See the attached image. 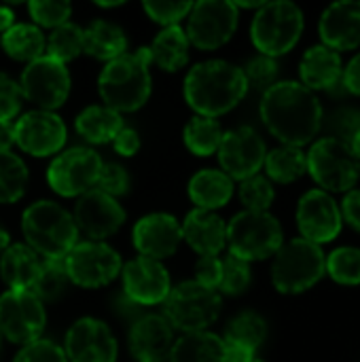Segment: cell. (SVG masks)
Returning <instances> with one entry per match:
<instances>
[{"label": "cell", "instance_id": "6da1fadb", "mask_svg": "<svg viewBox=\"0 0 360 362\" xmlns=\"http://www.w3.org/2000/svg\"><path fill=\"white\" fill-rule=\"evenodd\" d=\"M323 104L297 81H278L261 98V119L272 136L286 146L310 144L323 127Z\"/></svg>", "mask_w": 360, "mask_h": 362}, {"label": "cell", "instance_id": "7a4b0ae2", "mask_svg": "<svg viewBox=\"0 0 360 362\" xmlns=\"http://www.w3.org/2000/svg\"><path fill=\"white\" fill-rule=\"evenodd\" d=\"M185 100L199 115L216 119L233 110L248 93V83L240 66L223 59H208L185 76Z\"/></svg>", "mask_w": 360, "mask_h": 362}, {"label": "cell", "instance_id": "3957f363", "mask_svg": "<svg viewBox=\"0 0 360 362\" xmlns=\"http://www.w3.org/2000/svg\"><path fill=\"white\" fill-rule=\"evenodd\" d=\"M149 66V47H140L136 53H123L110 59L98 76V93L104 106L119 115L142 108L153 87Z\"/></svg>", "mask_w": 360, "mask_h": 362}, {"label": "cell", "instance_id": "277c9868", "mask_svg": "<svg viewBox=\"0 0 360 362\" xmlns=\"http://www.w3.org/2000/svg\"><path fill=\"white\" fill-rule=\"evenodd\" d=\"M21 231L25 246H30L42 259H66L76 246L79 229L72 214L49 199L34 202L21 216Z\"/></svg>", "mask_w": 360, "mask_h": 362}, {"label": "cell", "instance_id": "5b68a950", "mask_svg": "<svg viewBox=\"0 0 360 362\" xmlns=\"http://www.w3.org/2000/svg\"><path fill=\"white\" fill-rule=\"evenodd\" d=\"M325 263L327 257L320 246L303 238H295L291 242H284L274 255L272 282L282 295L306 293L327 274Z\"/></svg>", "mask_w": 360, "mask_h": 362}, {"label": "cell", "instance_id": "8992f818", "mask_svg": "<svg viewBox=\"0 0 360 362\" xmlns=\"http://www.w3.org/2000/svg\"><path fill=\"white\" fill-rule=\"evenodd\" d=\"M303 34V11L291 0L265 2L250 23L252 45L261 55L280 57L289 53Z\"/></svg>", "mask_w": 360, "mask_h": 362}, {"label": "cell", "instance_id": "52a82bcc", "mask_svg": "<svg viewBox=\"0 0 360 362\" xmlns=\"http://www.w3.org/2000/svg\"><path fill=\"white\" fill-rule=\"evenodd\" d=\"M282 244H284L282 227L278 218L269 212L244 210L236 214L227 225L229 255L246 263L274 257Z\"/></svg>", "mask_w": 360, "mask_h": 362}, {"label": "cell", "instance_id": "ba28073f", "mask_svg": "<svg viewBox=\"0 0 360 362\" xmlns=\"http://www.w3.org/2000/svg\"><path fill=\"white\" fill-rule=\"evenodd\" d=\"M223 310L219 291L206 288L195 280L182 282L170 291L163 301L166 320L185 333H199L212 327Z\"/></svg>", "mask_w": 360, "mask_h": 362}, {"label": "cell", "instance_id": "9c48e42d", "mask_svg": "<svg viewBox=\"0 0 360 362\" xmlns=\"http://www.w3.org/2000/svg\"><path fill=\"white\" fill-rule=\"evenodd\" d=\"M308 172L325 193H348L360 178V161L348 144L333 138H320L312 144Z\"/></svg>", "mask_w": 360, "mask_h": 362}, {"label": "cell", "instance_id": "30bf717a", "mask_svg": "<svg viewBox=\"0 0 360 362\" xmlns=\"http://www.w3.org/2000/svg\"><path fill=\"white\" fill-rule=\"evenodd\" d=\"M102 165L104 161L93 148L72 146L51 161L47 182L62 197H81L95 189Z\"/></svg>", "mask_w": 360, "mask_h": 362}, {"label": "cell", "instance_id": "8fae6325", "mask_svg": "<svg viewBox=\"0 0 360 362\" xmlns=\"http://www.w3.org/2000/svg\"><path fill=\"white\" fill-rule=\"evenodd\" d=\"M70 85L72 81L66 64L47 55H40L38 59L30 62L19 78L21 98L36 104L38 110H49V112H53L66 102L70 93Z\"/></svg>", "mask_w": 360, "mask_h": 362}, {"label": "cell", "instance_id": "7c38bea8", "mask_svg": "<svg viewBox=\"0 0 360 362\" xmlns=\"http://www.w3.org/2000/svg\"><path fill=\"white\" fill-rule=\"evenodd\" d=\"M47 325L42 301L30 291H6L0 295V335L11 344L28 346L40 339Z\"/></svg>", "mask_w": 360, "mask_h": 362}, {"label": "cell", "instance_id": "4fadbf2b", "mask_svg": "<svg viewBox=\"0 0 360 362\" xmlns=\"http://www.w3.org/2000/svg\"><path fill=\"white\" fill-rule=\"evenodd\" d=\"M72 284L100 288L110 284L123 269L121 255L104 242H81L64 259Z\"/></svg>", "mask_w": 360, "mask_h": 362}, {"label": "cell", "instance_id": "5bb4252c", "mask_svg": "<svg viewBox=\"0 0 360 362\" xmlns=\"http://www.w3.org/2000/svg\"><path fill=\"white\" fill-rule=\"evenodd\" d=\"M240 11L227 0H202L189 13L187 38L202 51H214L236 34Z\"/></svg>", "mask_w": 360, "mask_h": 362}, {"label": "cell", "instance_id": "9a60e30c", "mask_svg": "<svg viewBox=\"0 0 360 362\" xmlns=\"http://www.w3.org/2000/svg\"><path fill=\"white\" fill-rule=\"evenodd\" d=\"M216 153L223 168L221 172H225L231 180H240V182L257 176L267 157L263 138L252 127L246 125L223 134Z\"/></svg>", "mask_w": 360, "mask_h": 362}, {"label": "cell", "instance_id": "2e32d148", "mask_svg": "<svg viewBox=\"0 0 360 362\" xmlns=\"http://www.w3.org/2000/svg\"><path fill=\"white\" fill-rule=\"evenodd\" d=\"M125 216L127 214L123 206L98 189L81 195L72 214L76 229L87 235L89 242H104L106 238L115 235L123 227Z\"/></svg>", "mask_w": 360, "mask_h": 362}, {"label": "cell", "instance_id": "e0dca14e", "mask_svg": "<svg viewBox=\"0 0 360 362\" xmlns=\"http://www.w3.org/2000/svg\"><path fill=\"white\" fill-rule=\"evenodd\" d=\"M342 225L344 221H342L339 206L329 193L320 189H312L299 199L297 227L303 240L323 246L339 235Z\"/></svg>", "mask_w": 360, "mask_h": 362}, {"label": "cell", "instance_id": "ac0fdd59", "mask_svg": "<svg viewBox=\"0 0 360 362\" xmlns=\"http://www.w3.org/2000/svg\"><path fill=\"white\" fill-rule=\"evenodd\" d=\"M15 144L32 157H51L66 144V125L55 112L30 110L15 123Z\"/></svg>", "mask_w": 360, "mask_h": 362}, {"label": "cell", "instance_id": "d6986e66", "mask_svg": "<svg viewBox=\"0 0 360 362\" xmlns=\"http://www.w3.org/2000/svg\"><path fill=\"white\" fill-rule=\"evenodd\" d=\"M68 362H117V339L108 325L98 318L76 320L64 341Z\"/></svg>", "mask_w": 360, "mask_h": 362}, {"label": "cell", "instance_id": "ffe728a7", "mask_svg": "<svg viewBox=\"0 0 360 362\" xmlns=\"http://www.w3.org/2000/svg\"><path fill=\"white\" fill-rule=\"evenodd\" d=\"M123 291L125 297L136 305H159L170 295V274L153 259L136 257L123 265Z\"/></svg>", "mask_w": 360, "mask_h": 362}, {"label": "cell", "instance_id": "44dd1931", "mask_svg": "<svg viewBox=\"0 0 360 362\" xmlns=\"http://www.w3.org/2000/svg\"><path fill=\"white\" fill-rule=\"evenodd\" d=\"M182 242L180 223L166 212H155L142 216L134 227V246L140 257L163 261L172 257Z\"/></svg>", "mask_w": 360, "mask_h": 362}, {"label": "cell", "instance_id": "7402d4cb", "mask_svg": "<svg viewBox=\"0 0 360 362\" xmlns=\"http://www.w3.org/2000/svg\"><path fill=\"white\" fill-rule=\"evenodd\" d=\"M174 327L159 314L138 318L129 329V352L136 362H166L174 346Z\"/></svg>", "mask_w": 360, "mask_h": 362}, {"label": "cell", "instance_id": "603a6c76", "mask_svg": "<svg viewBox=\"0 0 360 362\" xmlns=\"http://www.w3.org/2000/svg\"><path fill=\"white\" fill-rule=\"evenodd\" d=\"M318 32L323 45L337 53L360 47V0H339L327 6Z\"/></svg>", "mask_w": 360, "mask_h": 362}, {"label": "cell", "instance_id": "cb8c5ba5", "mask_svg": "<svg viewBox=\"0 0 360 362\" xmlns=\"http://www.w3.org/2000/svg\"><path fill=\"white\" fill-rule=\"evenodd\" d=\"M299 76H301V85L308 87L310 91L333 93L335 89L344 87L342 55L325 45H314L303 53L299 62Z\"/></svg>", "mask_w": 360, "mask_h": 362}, {"label": "cell", "instance_id": "d4e9b609", "mask_svg": "<svg viewBox=\"0 0 360 362\" xmlns=\"http://www.w3.org/2000/svg\"><path fill=\"white\" fill-rule=\"evenodd\" d=\"M182 240L199 257H216L227 246V225L225 221L206 210H191L180 225Z\"/></svg>", "mask_w": 360, "mask_h": 362}, {"label": "cell", "instance_id": "484cf974", "mask_svg": "<svg viewBox=\"0 0 360 362\" xmlns=\"http://www.w3.org/2000/svg\"><path fill=\"white\" fill-rule=\"evenodd\" d=\"M42 259L25 244H11L0 255V278L8 291H30L36 284Z\"/></svg>", "mask_w": 360, "mask_h": 362}, {"label": "cell", "instance_id": "4316f807", "mask_svg": "<svg viewBox=\"0 0 360 362\" xmlns=\"http://www.w3.org/2000/svg\"><path fill=\"white\" fill-rule=\"evenodd\" d=\"M233 195V180L221 170H199L189 180V197L197 210L212 212L229 204Z\"/></svg>", "mask_w": 360, "mask_h": 362}, {"label": "cell", "instance_id": "83f0119b", "mask_svg": "<svg viewBox=\"0 0 360 362\" xmlns=\"http://www.w3.org/2000/svg\"><path fill=\"white\" fill-rule=\"evenodd\" d=\"M83 51L108 64L127 51V36L121 25L106 19H95L87 25V30H83Z\"/></svg>", "mask_w": 360, "mask_h": 362}, {"label": "cell", "instance_id": "f1b7e54d", "mask_svg": "<svg viewBox=\"0 0 360 362\" xmlns=\"http://www.w3.org/2000/svg\"><path fill=\"white\" fill-rule=\"evenodd\" d=\"M168 362H225V344L208 331L185 333L174 341Z\"/></svg>", "mask_w": 360, "mask_h": 362}, {"label": "cell", "instance_id": "f546056e", "mask_svg": "<svg viewBox=\"0 0 360 362\" xmlns=\"http://www.w3.org/2000/svg\"><path fill=\"white\" fill-rule=\"evenodd\" d=\"M74 127H76L79 136H83L87 142L106 144V142H112L115 136L121 132L123 119L112 108H108L104 104H95V106H87L85 110L79 112Z\"/></svg>", "mask_w": 360, "mask_h": 362}, {"label": "cell", "instance_id": "4dcf8cb0", "mask_svg": "<svg viewBox=\"0 0 360 362\" xmlns=\"http://www.w3.org/2000/svg\"><path fill=\"white\" fill-rule=\"evenodd\" d=\"M151 64H157L166 72H176L189 62V38L180 25L163 28L149 47Z\"/></svg>", "mask_w": 360, "mask_h": 362}, {"label": "cell", "instance_id": "1f68e13d", "mask_svg": "<svg viewBox=\"0 0 360 362\" xmlns=\"http://www.w3.org/2000/svg\"><path fill=\"white\" fill-rule=\"evenodd\" d=\"M2 49L8 57L17 62H34L45 51V34L32 23H15L0 38Z\"/></svg>", "mask_w": 360, "mask_h": 362}, {"label": "cell", "instance_id": "d6a6232c", "mask_svg": "<svg viewBox=\"0 0 360 362\" xmlns=\"http://www.w3.org/2000/svg\"><path fill=\"white\" fill-rule=\"evenodd\" d=\"M263 165L267 172V180L291 185L308 172V157L301 148L282 144L267 153Z\"/></svg>", "mask_w": 360, "mask_h": 362}, {"label": "cell", "instance_id": "836d02e7", "mask_svg": "<svg viewBox=\"0 0 360 362\" xmlns=\"http://www.w3.org/2000/svg\"><path fill=\"white\" fill-rule=\"evenodd\" d=\"M182 140L185 146L197 155V157H208L212 153L219 151L221 140H223V129L221 123L216 119H208V117H199L195 115L182 132Z\"/></svg>", "mask_w": 360, "mask_h": 362}, {"label": "cell", "instance_id": "e575fe53", "mask_svg": "<svg viewBox=\"0 0 360 362\" xmlns=\"http://www.w3.org/2000/svg\"><path fill=\"white\" fill-rule=\"evenodd\" d=\"M265 337H267V325H265L263 316L257 312H242L227 325L223 341H229V344H236V346L257 352L261 348V344L265 341Z\"/></svg>", "mask_w": 360, "mask_h": 362}, {"label": "cell", "instance_id": "d590c367", "mask_svg": "<svg viewBox=\"0 0 360 362\" xmlns=\"http://www.w3.org/2000/svg\"><path fill=\"white\" fill-rule=\"evenodd\" d=\"M28 168L11 151H0V204H15L28 187Z\"/></svg>", "mask_w": 360, "mask_h": 362}, {"label": "cell", "instance_id": "8d00e7d4", "mask_svg": "<svg viewBox=\"0 0 360 362\" xmlns=\"http://www.w3.org/2000/svg\"><path fill=\"white\" fill-rule=\"evenodd\" d=\"M45 51L47 57H53L62 64L79 57L83 53V28L70 21L53 28L51 34L45 38Z\"/></svg>", "mask_w": 360, "mask_h": 362}, {"label": "cell", "instance_id": "74e56055", "mask_svg": "<svg viewBox=\"0 0 360 362\" xmlns=\"http://www.w3.org/2000/svg\"><path fill=\"white\" fill-rule=\"evenodd\" d=\"M68 284H72V282L68 278L64 259H42L32 293L40 301H57L66 293Z\"/></svg>", "mask_w": 360, "mask_h": 362}, {"label": "cell", "instance_id": "f35d334b", "mask_svg": "<svg viewBox=\"0 0 360 362\" xmlns=\"http://www.w3.org/2000/svg\"><path fill=\"white\" fill-rule=\"evenodd\" d=\"M327 274L344 286H359L360 284V248L342 246L335 248L325 263Z\"/></svg>", "mask_w": 360, "mask_h": 362}, {"label": "cell", "instance_id": "ab89813d", "mask_svg": "<svg viewBox=\"0 0 360 362\" xmlns=\"http://www.w3.org/2000/svg\"><path fill=\"white\" fill-rule=\"evenodd\" d=\"M360 129V108L356 106H337L329 115H323V127L325 138H333L337 142H344L350 146L352 138Z\"/></svg>", "mask_w": 360, "mask_h": 362}, {"label": "cell", "instance_id": "60d3db41", "mask_svg": "<svg viewBox=\"0 0 360 362\" xmlns=\"http://www.w3.org/2000/svg\"><path fill=\"white\" fill-rule=\"evenodd\" d=\"M252 274H250V263L227 255L221 261V282H219V295H229V297H238L242 293H246V288L250 286Z\"/></svg>", "mask_w": 360, "mask_h": 362}, {"label": "cell", "instance_id": "b9f144b4", "mask_svg": "<svg viewBox=\"0 0 360 362\" xmlns=\"http://www.w3.org/2000/svg\"><path fill=\"white\" fill-rule=\"evenodd\" d=\"M276 191L272 187V180L265 176H252L242 180L240 185V202L244 204L246 210L250 212H267L269 206L274 204Z\"/></svg>", "mask_w": 360, "mask_h": 362}, {"label": "cell", "instance_id": "7bdbcfd3", "mask_svg": "<svg viewBox=\"0 0 360 362\" xmlns=\"http://www.w3.org/2000/svg\"><path fill=\"white\" fill-rule=\"evenodd\" d=\"M30 17L34 19V23L42 25V28H57L68 23L70 15H72V4L70 2H62V0H34L28 4Z\"/></svg>", "mask_w": 360, "mask_h": 362}, {"label": "cell", "instance_id": "ee69618b", "mask_svg": "<svg viewBox=\"0 0 360 362\" xmlns=\"http://www.w3.org/2000/svg\"><path fill=\"white\" fill-rule=\"evenodd\" d=\"M244 78L248 83V89L255 87L259 91H267L269 87H274L278 83V62L274 57L267 55H257L252 57L244 68Z\"/></svg>", "mask_w": 360, "mask_h": 362}, {"label": "cell", "instance_id": "f6af8a7d", "mask_svg": "<svg viewBox=\"0 0 360 362\" xmlns=\"http://www.w3.org/2000/svg\"><path fill=\"white\" fill-rule=\"evenodd\" d=\"M13 362H68L64 348L49 339H36L28 346H21Z\"/></svg>", "mask_w": 360, "mask_h": 362}, {"label": "cell", "instance_id": "bcb514c9", "mask_svg": "<svg viewBox=\"0 0 360 362\" xmlns=\"http://www.w3.org/2000/svg\"><path fill=\"white\" fill-rule=\"evenodd\" d=\"M191 8H193L191 2H144L146 15L166 28L178 25L180 19L189 17Z\"/></svg>", "mask_w": 360, "mask_h": 362}, {"label": "cell", "instance_id": "7dc6e473", "mask_svg": "<svg viewBox=\"0 0 360 362\" xmlns=\"http://www.w3.org/2000/svg\"><path fill=\"white\" fill-rule=\"evenodd\" d=\"M95 189L110 195V197H115V199L119 195H125L129 191V174H127V170L123 165H119V163H104Z\"/></svg>", "mask_w": 360, "mask_h": 362}, {"label": "cell", "instance_id": "c3c4849f", "mask_svg": "<svg viewBox=\"0 0 360 362\" xmlns=\"http://www.w3.org/2000/svg\"><path fill=\"white\" fill-rule=\"evenodd\" d=\"M21 108V89L19 83L8 74L0 72V123L11 121Z\"/></svg>", "mask_w": 360, "mask_h": 362}, {"label": "cell", "instance_id": "681fc988", "mask_svg": "<svg viewBox=\"0 0 360 362\" xmlns=\"http://www.w3.org/2000/svg\"><path fill=\"white\" fill-rule=\"evenodd\" d=\"M195 282L216 291L221 282V259L219 257H199L195 263Z\"/></svg>", "mask_w": 360, "mask_h": 362}, {"label": "cell", "instance_id": "f907efd6", "mask_svg": "<svg viewBox=\"0 0 360 362\" xmlns=\"http://www.w3.org/2000/svg\"><path fill=\"white\" fill-rule=\"evenodd\" d=\"M112 146H115V151H117L121 157H132V155H136L138 148H140V136H138V132H136L134 127L123 125L121 132L115 136Z\"/></svg>", "mask_w": 360, "mask_h": 362}, {"label": "cell", "instance_id": "816d5d0a", "mask_svg": "<svg viewBox=\"0 0 360 362\" xmlns=\"http://www.w3.org/2000/svg\"><path fill=\"white\" fill-rule=\"evenodd\" d=\"M339 212H342V221H346L352 229L360 233V189H352L346 193Z\"/></svg>", "mask_w": 360, "mask_h": 362}, {"label": "cell", "instance_id": "f5cc1de1", "mask_svg": "<svg viewBox=\"0 0 360 362\" xmlns=\"http://www.w3.org/2000/svg\"><path fill=\"white\" fill-rule=\"evenodd\" d=\"M344 89L352 95H360V53H356L346 66H344V76H342Z\"/></svg>", "mask_w": 360, "mask_h": 362}, {"label": "cell", "instance_id": "db71d44e", "mask_svg": "<svg viewBox=\"0 0 360 362\" xmlns=\"http://www.w3.org/2000/svg\"><path fill=\"white\" fill-rule=\"evenodd\" d=\"M15 144V125L11 121L0 123V151H11Z\"/></svg>", "mask_w": 360, "mask_h": 362}, {"label": "cell", "instance_id": "11a10c76", "mask_svg": "<svg viewBox=\"0 0 360 362\" xmlns=\"http://www.w3.org/2000/svg\"><path fill=\"white\" fill-rule=\"evenodd\" d=\"M13 21H15V13H13L8 6L2 4V6H0V34H4L6 30H11V28L15 25Z\"/></svg>", "mask_w": 360, "mask_h": 362}, {"label": "cell", "instance_id": "9f6ffc18", "mask_svg": "<svg viewBox=\"0 0 360 362\" xmlns=\"http://www.w3.org/2000/svg\"><path fill=\"white\" fill-rule=\"evenodd\" d=\"M8 248V231L0 225V255Z\"/></svg>", "mask_w": 360, "mask_h": 362}, {"label": "cell", "instance_id": "6f0895ef", "mask_svg": "<svg viewBox=\"0 0 360 362\" xmlns=\"http://www.w3.org/2000/svg\"><path fill=\"white\" fill-rule=\"evenodd\" d=\"M350 151L354 153V157L360 161V129H359V134L352 138V142H350Z\"/></svg>", "mask_w": 360, "mask_h": 362}, {"label": "cell", "instance_id": "680465c9", "mask_svg": "<svg viewBox=\"0 0 360 362\" xmlns=\"http://www.w3.org/2000/svg\"><path fill=\"white\" fill-rule=\"evenodd\" d=\"M123 2H98L100 8H112V6H121Z\"/></svg>", "mask_w": 360, "mask_h": 362}, {"label": "cell", "instance_id": "91938a15", "mask_svg": "<svg viewBox=\"0 0 360 362\" xmlns=\"http://www.w3.org/2000/svg\"><path fill=\"white\" fill-rule=\"evenodd\" d=\"M250 362H263V361H259V358H252V361Z\"/></svg>", "mask_w": 360, "mask_h": 362}, {"label": "cell", "instance_id": "94428289", "mask_svg": "<svg viewBox=\"0 0 360 362\" xmlns=\"http://www.w3.org/2000/svg\"><path fill=\"white\" fill-rule=\"evenodd\" d=\"M0 350H2V335H0Z\"/></svg>", "mask_w": 360, "mask_h": 362}]
</instances>
